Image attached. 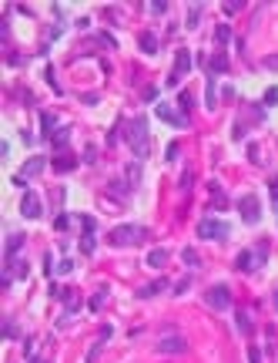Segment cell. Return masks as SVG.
<instances>
[{
  "label": "cell",
  "instance_id": "obj_14",
  "mask_svg": "<svg viewBox=\"0 0 278 363\" xmlns=\"http://www.w3.org/2000/svg\"><path fill=\"white\" fill-rule=\"evenodd\" d=\"M24 246V232H14L10 239H7V252H4V259H17V249Z\"/></svg>",
  "mask_w": 278,
  "mask_h": 363
},
{
  "label": "cell",
  "instance_id": "obj_44",
  "mask_svg": "<svg viewBox=\"0 0 278 363\" xmlns=\"http://www.w3.org/2000/svg\"><path fill=\"white\" fill-rule=\"evenodd\" d=\"M268 192H272V199L278 202V178H272V185H268Z\"/></svg>",
  "mask_w": 278,
  "mask_h": 363
},
{
  "label": "cell",
  "instance_id": "obj_22",
  "mask_svg": "<svg viewBox=\"0 0 278 363\" xmlns=\"http://www.w3.org/2000/svg\"><path fill=\"white\" fill-rule=\"evenodd\" d=\"M178 104H181V114H188L194 108V98H191V91H181L178 94Z\"/></svg>",
  "mask_w": 278,
  "mask_h": 363
},
{
  "label": "cell",
  "instance_id": "obj_2",
  "mask_svg": "<svg viewBox=\"0 0 278 363\" xmlns=\"http://www.w3.org/2000/svg\"><path fill=\"white\" fill-rule=\"evenodd\" d=\"M124 128H128V145H131V151L138 158H144L148 145H151V141H148V121L144 118H134V121H128Z\"/></svg>",
  "mask_w": 278,
  "mask_h": 363
},
{
  "label": "cell",
  "instance_id": "obj_15",
  "mask_svg": "<svg viewBox=\"0 0 278 363\" xmlns=\"http://www.w3.org/2000/svg\"><path fill=\"white\" fill-rule=\"evenodd\" d=\"M78 168V158L74 155H57L54 158V171H74Z\"/></svg>",
  "mask_w": 278,
  "mask_h": 363
},
{
  "label": "cell",
  "instance_id": "obj_4",
  "mask_svg": "<svg viewBox=\"0 0 278 363\" xmlns=\"http://www.w3.org/2000/svg\"><path fill=\"white\" fill-rule=\"evenodd\" d=\"M208 306L218 309V313L228 309L232 306V289H228V286H212V289H208Z\"/></svg>",
  "mask_w": 278,
  "mask_h": 363
},
{
  "label": "cell",
  "instance_id": "obj_38",
  "mask_svg": "<svg viewBox=\"0 0 278 363\" xmlns=\"http://www.w3.org/2000/svg\"><path fill=\"white\" fill-rule=\"evenodd\" d=\"M98 41H100V44H104V47H114V44H118V41H114L111 34H98Z\"/></svg>",
  "mask_w": 278,
  "mask_h": 363
},
{
  "label": "cell",
  "instance_id": "obj_11",
  "mask_svg": "<svg viewBox=\"0 0 278 363\" xmlns=\"http://www.w3.org/2000/svg\"><path fill=\"white\" fill-rule=\"evenodd\" d=\"M188 71H191V54L184 51V47H181L178 54H174V71H171V74H174V78L181 81L184 74H188Z\"/></svg>",
  "mask_w": 278,
  "mask_h": 363
},
{
  "label": "cell",
  "instance_id": "obj_16",
  "mask_svg": "<svg viewBox=\"0 0 278 363\" xmlns=\"http://www.w3.org/2000/svg\"><path fill=\"white\" fill-rule=\"evenodd\" d=\"M148 266L164 269V266H168V249H151V252H148Z\"/></svg>",
  "mask_w": 278,
  "mask_h": 363
},
{
  "label": "cell",
  "instance_id": "obj_1",
  "mask_svg": "<svg viewBox=\"0 0 278 363\" xmlns=\"http://www.w3.org/2000/svg\"><path fill=\"white\" fill-rule=\"evenodd\" d=\"M108 242L124 249V246H141L148 242V229L144 226H118L114 232H108Z\"/></svg>",
  "mask_w": 278,
  "mask_h": 363
},
{
  "label": "cell",
  "instance_id": "obj_10",
  "mask_svg": "<svg viewBox=\"0 0 278 363\" xmlns=\"http://www.w3.org/2000/svg\"><path fill=\"white\" fill-rule=\"evenodd\" d=\"M188 350V340L184 336H164L158 343V353H184Z\"/></svg>",
  "mask_w": 278,
  "mask_h": 363
},
{
  "label": "cell",
  "instance_id": "obj_33",
  "mask_svg": "<svg viewBox=\"0 0 278 363\" xmlns=\"http://www.w3.org/2000/svg\"><path fill=\"white\" fill-rule=\"evenodd\" d=\"M67 226H70V216H57V222H54V229H57V232H64Z\"/></svg>",
  "mask_w": 278,
  "mask_h": 363
},
{
  "label": "cell",
  "instance_id": "obj_32",
  "mask_svg": "<svg viewBox=\"0 0 278 363\" xmlns=\"http://www.w3.org/2000/svg\"><path fill=\"white\" fill-rule=\"evenodd\" d=\"M80 226H84V232H94V229H98V222H94L90 216H80Z\"/></svg>",
  "mask_w": 278,
  "mask_h": 363
},
{
  "label": "cell",
  "instance_id": "obj_5",
  "mask_svg": "<svg viewBox=\"0 0 278 363\" xmlns=\"http://www.w3.org/2000/svg\"><path fill=\"white\" fill-rule=\"evenodd\" d=\"M238 212H242V219H245L248 226H258V219H262V209H258L255 195H245V199L238 202Z\"/></svg>",
  "mask_w": 278,
  "mask_h": 363
},
{
  "label": "cell",
  "instance_id": "obj_3",
  "mask_svg": "<svg viewBox=\"0 0 278 363\" xmlns=\"http://www.w3.org/2000/svg\"><path fill=\"white\" fill-rule=\"evenodd\" d=\"M265 242H262V246H258V249L255 252H238V259H234V266H238V269H242V272H252V269H258V266H262V262H265Z\"/></svg>",
  "mask_w": 278,
  "mask_h": 363
},
{
  "label": "cell",
  "instance_id": "obj_12",
  "mask_svg": "<svg viewBox=\"0 0 278 363\" xmlns=\"http://www.w3.org/2000/svg\"><path fill=\"white\" fill-rule=\"evenodd\" d=\"M212 209L214 212H224V209H228V195H224L222 185H214V182H212Z\"/></svg>",
  "mask_w": 278,
  "mask_h": 363
},
{
  "label": "cell",
  "instance_id": "obj_36",
  "mask_svg": "<svg viewBox=\"0 0 278 363\" xmlns=\"http://www.w3.org/2000/svg\"><path fill=\"white\" fill-rule=\"evenodd\" d=\"M178 151H181V148H178V141H171V145H168V161H174V158H178Z\"/></svg>",
  "mask_w": 278,
  "mask_h": 363
},
{
  "label": "cell",
  "instance_id": "obj_39",
  "mask_svg": "<svg viewBox=\"0 0 278 363\" xmlns=\"http://www.w3.org/2000/svg\"><path fill=\"white\" fill-rule=\"evenodd\" d=\"M238 11H242V4H234V0L232 4H224V14H238Z\"/></svg>",
  "mask_w": 278,
  "mask_h": 363
},
{
  "label": "cell",
  "instance_id": "obj_46",
  "mask_svg": "<svg viewBox=\"0 0 278 363\" xmlns=\"http://www.w3.org/2000/svg\"><path fill=\"white\" fill-rule=\"evenodd\" d=\"M30 363H47V360H30Z\"/></svg>",
  "mask_w": 278,
  "mask_h": 363
},
{
  "label": "cell",
  "instance_id": "obj_28",
  "mask_svg": "<svg viewBox=\"0 0 278 363\" xmlns=\"http://www.w3.org/2000/svg\"><path fill=\"white\" fill-rule=\"evenodd\" d=\"M181 259H184V266H198V252H194V249H184V252H181Z\"/></svg>",
  "mask_w": 278,
  "mask_h": 363
},
{
  "label": "cell",
  "instance_id": "obj_18",
  "mask_svg": "<svg viewBox=\"0 0 278 363\" xmlns=\"http://www.w3.org/2000/svg\"><path fill=\"white\" fill-rule=\"evenodd\" d=\"M67 141H70V128H67V125H64V128H57L54 135H50V145H54L57 151H60V148H64Z\"/></svg>",
  "mask_w": 278,
  "mask_h": 363
},
{
  "label": "cell",
  "instance_id": "obj_29",
  "mask_svg": "<svg viewBox=\"0 0 278 363\" xmlns=\"http://www.w3.org/2000/svg\"><path fill=\"white\" fill-rule=\"evenodd\" d=\"M238 329H242V333H252V316H248V313H238Z\"/></svg>",
  "mask_w": 278,
  "mask_h": 363
},
{
  "label": "cell",
  "instance_id": "obj_35",
  "mask_svg": "<svg viewBox=\"0 0 278 363\" xmlns=\"http://www.w3.org/2000/svg\"><path fill=\"white\" fill-rule=\"evenodd\" d=\"M248 363H262V350H258V346L248 350Z\"/></svg>",
  "mask_w": 278,
  "mask_h": 363
},
{
  "label": "cell",
  "instance_id": "obj_8",
  "mask_svg": "<svg viewBox=\"0 0 278 363\" xmlns=\"http://www.w3.org/2000/svg\"><path fill=\"white\" fill-rule=\"evenodd\" d=\"M154 114L161 118V121H168V125H174V128H188V114H178L171 104H158Z\"/></svg>",
  "mask_w": 278,
  "mask_h": 363
},
{
  "label": "cell",
  "instance_id": "obj_9",
  "mask_svg": "<svg viewBox=\"0 0 278 363\" xmlns=\"http://www.w3.org/2000/svg\"><path fill=\"white\" fill-rule=\"evenodd\" d=\"M20 212H24V219H40V216H44L40 199H37L34 192H27V195H24V202H20Z\"/></svg>",
  "mask_w": 278,
  "mask_h": 363
},
{
  "label": "cell",
  "instance_id": "obj_31",
  "mask_svg": "<svg viewBox=\"0 0 278 363\" xmlns=\"http://www.w3.org/2000/svg\"><path fill=\"white\" fill-rule=\"evenodd\" d=\"M111 336H114V326H111V323H108V326H100L98 340H104V343H108V340H111Z\"/></svg>",
  "mask_w": 278,
  "mask_h": 363
},
{
  "label": "cell",
  "instance_id": "obj_47",
  "mask_svg": "<svg viewBox=\"0 0 278 363\" xmlns=\"http://www.w3.org/2000/svg\"><path fill=\"white\" fill-rule=\"evenodd\" d=\"M275 306H278V293H275Z\"/></svg>",
  "mask_w": 278,
  "mask_h": 363
},
{
  "label": "cell",
  "instance_id": "obj_7",
  "mask_svg": "<svg viewBox=\"0 0 278 363\" xmlns=\"http://www.w3.org/2000/svg\"><path fill=\"white\" fill-rule=\"evenodd\" d=\"M228 232H232V229L224 226V222H218V219H204V222L198 226V236L201 239H224Z\"/></svg>",
  "mask_w": 278,
  "mask_h": 363
},
{
  "label": "cell",
  "instance_id": "obj_30",
  "mask_svg": "<svg viewBox=\"0 0 278 363\" xmlns=\"http://www.w3.org/2000/svg\"><path fill=\"white\" fill-rule=\"evenodd\" d=\"M262 101H265V104H278V88H268Z\"/></svg>",
  "mask_w": 278,
  "mask_h": 363
},
{
  "label": "cell",
  "instance_id": "obj_19",
  "mask_svg": "<svg viewBox=\"0 0 278 363\" xmlns=\"http://www.w3.org/2000/svg\"><path fill=\"white\" fill-rule=\"evenodd\" d=\"M40 128H44V135H54L57 131V118L50 111H40Z\"/></svg>",
  "mask_w": 278,
  "mask_h": 363
},
{
  "label": "cell",
  "instance_id": "obj_37",
  "mask_svg": "<svg viewBox=\"0 0 278 363\" xmlns=\"http://www.w3.org/2000/svg\"><path fill=\"white\" fill-rule=\"evenodd\" d=\"M164 11H168L164 0H154V4H151V14H164Z\"/></svg>",
  "mask_w": 278,
  "mask_h": 363
},
{
  "label": "cell",
  "instance_id": "obj_41",
  "mask_svg": "<svg viewBox=\"0 0 278 363\" xmlns=\"http://www.w3.org/2000/svg\"><path fill=\"white\" fill-rule=\"evenodd\" d=\"M188 286H191V283H188V279H181V283H178V286H174V293H178V296H181V293H188Z\"/></svg>",
  "mask_w": 278,
  "mask_h": 363
},
{
  "label": "cell",
  "instance_id": "obj_34",
  "mask_svg": "<svg viewBox=\"0 0 278 363\" xmlns=\"http://www.w3.org/2000/svg\"><path fill=\"white\" fill-rule=\"evenodd\" d=\"M141 101L154 104V101H158V88H144V98H141Z\"/></svg>",
  "mask_w": 278,
  "mask_h": 363
},
{
  "label": "cell",
  "instance_id": "obj_23",
  "mask_svg": "<svg viewBox=\"0 0 278 363\" xmlns=\"http://www.w3.org/2000/svg\"><path fill=\"white\" fill-rule=\"evenodd\" d=\"M104 296H108V286H100L98 293L90 296V303H88V309H100V303H104Z\"/></svg>",
  "mask_w": 278,
  "mask_h": 363
},
{
  "label": "cell",
  "instance_id": "obj_43",
  "mask_svg": "<svg viewBox=\"0 0 278 363\" xmlns=\"http://www.w3.org/2000/svg\"><path fill=\"white\" fill-rule=\"evenodd\" d=\"M248 158H252V161H262V158H258V145H248Z\"/></svg>",
  "mask_w": 278,
  "mask_h": 363
},
{
  "label": "cell",
  "instance_id": "obj_25",
  "mask_svg": "<svg viewBox=\"0 0 278 363\" xmlns=\"http://www.w3.org/2000/svg\"><path fill=\"white\" fill-rule=\"evenodd\" d=\"M80 252H84V256L94 252V232H84V239H80Z\"/></svg>",
  "mask_w": 278,
  "mask_h": 363
},
{
  "label": "cell",
  "instance_id": "obj_6",
  "mask_svg": "<svg viewBox=\"0 0 278 363\" xmlns=\"http://www.w3.org/2000/svg\"><path fill=\"white\" fill-rule=\"evenodd\" d=\"M44 168H47V158H40V155H34V158H30V161H27V165L20 168V175H17L14 182H17V185H27V178H37V175H40Z\"/></svg>",
  "mask_w": 278,
  "mask_h": 363
},
{
  "label": "cell",
  "instance_id": "obj_17",
  "mask_svg": "<svg viewBox=\"0 0 278 363\" xmlns=\"http://www.w3.org/2000/svg\"><path fill=\"white\" fill-rule=\"evenodd\" d=\"M164 279H154V283H148L144 286V289H138V299H151V296H158V293H161V289H164Z\"/></svg>",
  "mask_w": 278,
  "mask_h": 363
},
{
  "label": "cell",
  "instance_id": "obj_45",
  "mask_svg": "<svg viewBox=\"0 0 278 363\" xmlns=\"http://www.w3.org/2000/svg\"><path fill=\"white\" fill-rule=\"evenodd\" d=\"M265 68H278V54L275 57H265Z\"/></svg>",
  "mask_w": 278,
  "mask_h": 363
},
{
  "label": "cell",
  "instance_id": "obj_13",
  "mask_svg": "<svg viewBox=\"0 0 278 363\" xmlns=\"http://www.w3.org/2000/svg\"><path fill=\"white\" fill-rule=\"evenodd\" d=\"M138 47H141V51H144L148 57H151V54H158V37L151 34V31H144V34L138 37Z\"/></svg>",
  "mask_w": 278,
  "mask_h": 363
},
{
  "label": "cell",
  "instance_id": "obj_24",
  "mask_svg": "<svg viewBox=\"0 0 278 363\" xmlns=\"http://www.w3.org/2000/svg\"><path fill=\"white\" fill-rule=\"evenodd\" d=\"M198 21H201V4H194V7L188 11V21H184V24H188L191 31H194V27H198Z\"/></svg>",
  "mask_w": 278,
  "mask_h": 363
},
{
  "label": "cell",
  "instance_id": "obj_26",
  "mask_svg": "<svg viewBox=\"0 0 278 363\" xmlns=\"http://www.w3.org/2000/svg\"><path fill=\"white\" fill-rule=\"evenodd\" d=\"M128 182H131V185H138V182H141V165H138V161H131V165H128Z\"/></svg>",
  "mask_w": 278,
  "mask_h": 363
},
{
  "label": "cell",
  "instance_id": "obj_42",
  "mask_svg": "<svg viewBox=\"0 0 278 363\" xmlns=\"http://www.w3.org/2000/svg\"><path fill=\"white\" fill-rule=\"evenodd\" d=\"M70 269H74V262H70V259H64L60 266H57V272H70Z\"/></svg>",
  "mask_w": 278,
  "mask_h": 363
},
{
  "label": "cell",
  "instance_id": "obj_21",
  "mask_svg": "<svg viewBox=\"0 0 278 363\" xmlns=\"http://www.w3.org/2000/svg\"><path fill=\"white\" fill-rule=\"evenodd\" d=\"M214 41H218V44H228V41H232V27H228V24H218V27H214Z\"/></svg>",
  "mask_w": 278,
  "mask_h": 363
},
{
  "label": "cell",
  "instance_id": "obj_40",
  "mask_svg": "<svg viewBox=\"0 0 278 363\" xmlns=\"http://www.w3.org/2000/svg\"><path fill=\"white\" fill-rule=\"evenodd\" d=\"M4 336H10V340H14V336H17V326H14V323H7V326H4Z\"/></svg>",
  "mask_w": 278,
  "mask_h": 363
},
{
  "label": "cell",
  "instance_id": "obj_20",
  "mask_svg": "<svg viewBox=\"0 0 278 363\" xmlns=\"http://www.w3.org/2000/svg\"><path fill=\"white\" fill-rule=\"evenodd\" d=\"M208 68H212V74H222V71H228V57H224V54H214Z\"/></svg>",
  "mask_w": 278,
  "mask_h": 363
},
{
  "label": "cell",
  "instance_id": "obj_27",
  "mask_svg": "<svg viewBox=\"0 0 278 363\" xmlns=\"http://www.w3.org/2000/svg\"><path fill=\"white\" fill-rule=\"evenodd\" d=\"M204 104H208L212 111H214V104H218V98H214V78H212V74H208V101H204Z\"/></svg>",
  "mask_w": 278,
  "mask_h": 363
}]
</instances>
